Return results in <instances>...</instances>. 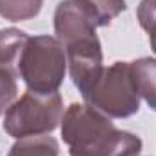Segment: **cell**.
Returning a JSON list of instances; mask_svg holds the SVG:
<instances>
[{
	"instance_id": "1",
	"label": "cell",
	"mask_w": 156,
	"mask_h": 156,
	"mask_svg": "<svg viewBox=\"0 0 156 156\" xmlns=\"http://www.w3.org/2000/svg\"><path fill=\"white\" fill-rule=\"evenodd\" d=\"M71 156H140L142 138L116 129L111 118L87 104H71L60 122Z\"/></svg>"
},
{
	"instance_id": "2",
	"label": "cell",
	"mask_w": 156,
	"mask_h": 156,
	"mask_svg": "<svg viewBox=\"0 0 156 156\" xmlns=\"http://www.w3.org/2000/svg\"><path fill=\"white\" fill-rule=\"evenodd\" d=\"M66 71V47L60 40L51 35L29 37L16 66V73L24 80L27 91L40 94L58 91L64 83Z\"/></svg>"
},
{
	"instance_id": "3",
	"label": "cell",
	"mask_w": 156,
	"mask_h": 156,
	"mask_svg": "<svg viewBox=\"0 0 156 156\" xmlns=\"http://www.w3.org/2000/svg\"><path fill=\"white\" fill-rule=\"evenodd\" d=\"M64 116V102L58 91L40 94L26 91L4 113V131L15 140L53 133Z\"/></svg>"
},
{
	"instance_id": "4",
	"label": "cell",
	"mask_w": 156,
	"mask_h": 156,
	"mask_svg": "<svg viewBox=\"0 0 156 156\" xmlns=\"http://www.w3.org/2000/svg\"><path fill=\"white\" fill-rule=\"evenodd\" d=\"M83 102L109 118H129L140 111V94L131 71V62L118 60L104 73Z\"/></svg>"
},
{
	"instance_id": "5",
	"label": "cell",
	"mask_w": 156,
	"mask_h": 156,
	"mask_svg": "<svg viewBox=\"0 0 156 156\" xmlns=\"http://www.w3.org/2000/svg\"><path fill=\"white\" fill-rule=\"evenodd\" d=\"M69 76L75 87L80 91L82 98L93 91L96 82L104 73V53L98 35H89L83 38L73 40L64 45Z\"/></svg>"
},
{
	"instance_id": "6",
	"label": "cell",
	"mask_w": 156,
	"mask_h": 156,
	"mask_svg": "<svg viewBox=\"0 0 156 156\" xmlns=\"http://www.w3.org/2000/svg\"><path fill=\"white\" fill-rule=\"evenodd\" d=\"M55 35L64 45L73 40L96 35L98 22L82 0H62L53 16Z\"/></svg>"
},
{
	"instance_id": "7",
	"label": "cell",
	"mask_w": 156,
	"mask_h": 156,
	"mask_svg": "<svg viewBox=\"0 0 156 156\" xmlns=\"http://www.w3.org/2000/svg\"><path fill=\"white\" fill-rule=\"evenodd\" d=\"M131 71L140 98H144L145 104L156 111V58L144 56L131 62Z\"/></svg>"
},
{
	"instance_id": "8",
	"label": "cell",
	"mask_w": 156,
	"mask_h": 156,
	"mask_svg": "<svg viewBox=\"0 0 156 156\" xmlns=\"http://www.w3.org/2000/svg\"><path fill=\"white\" fill-rule=\"evenodd\" d=\"M29 40V35L16 27L0 29V67L15 71L20 60V55Z\"/></svg>"
},
{
	"instance_id": "9",
	"label": "cell",
	"mask_w": 156,
	"mask_h": 156,
	"mask_svg": "<svg viewBox=\"0 0 156 156\" xmlns=\"http://www.w3.org/2000/svg\"><path fill=\"white\" fill-rule=\"evenodd\" d=\"M60 145L58 140L53 136H29L16 140L7 156H58Z\"/></svg>"
},
{
	"instance_id": "10",
	"label": "cell",
	"mask_w": 156,
	"mask_h": 156,
	"mask_svg": "<svg viewBox=\"0 0 156 156\" xmlns=\"http://www.w3.org/2000/svg\"><path fill=\"white\" fill-rule=\"evenodd\" d=\"M44 0H0V16L9 22L31 20L42 11Z\"/></svg>"
},
{
	"instance_id": "11",
	"label": "cell",
	"mask_w": 156,
	"mask_h": 156,
	"mask_svg": "<svg viewBox=\"0 0 156 156\" xmlns=\"http://www.w3.org/2000/svg\"><path fill=\"white\" fill-rule=\"evenodd\" d=\"M91 13L94 15L98 27H105L109 26L118 15H122L127 9L125 0H82Z\"/></svg>"
},
{
	"instance_id": "12",
	"label": "cell",
	"mask_w": 156,
	"mask_h": 156,
	"mask_svg": "<svg viewBox=\"0 0 156 156\" xmlns=\"http://www.w3.org/2000/svg\"><path fill=\"white\" fill-rule=\"evenodd\" d=\"M18 94L16 73L0 67V116L13 105Z\"/></svg>"
},
{
	"instance_id": "13",
	"label": "cell",
	"mask_w": 156,
	"mask_h": 156,
	"mask_svg": "<svg viewBox=\"0 0 156 156\" xmlns=\"http://www.w3.org/2000/svg\"><path fill=\"white\" fill-rule=\"evenodd\" d=\"M136 18L140 22V27L149 33L156 26V0H140Z\"/></svg>"
},
{
	"instance_id": "14",
	"label": "cell",
	"mask_w": 156,
	"mask_h": 156,
	"mask_svg": "<svg viewBox=\"0 0 156 156\" xmlns=\"http://www.w3.org/2000/svg\"><path fill=\"white\" fill-rule=\"evenodd\" d=\"M149 44H151V49H153V53L156 55V26L149 31Z\"/></svg>"
}]
</instances>
